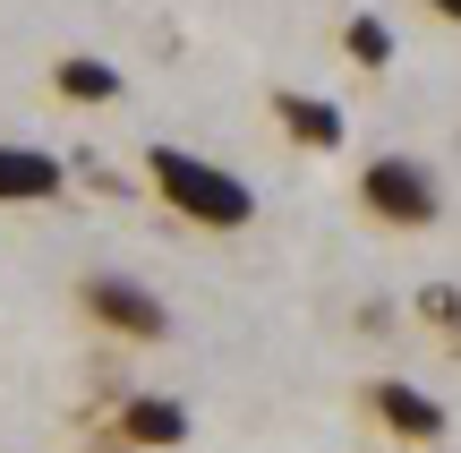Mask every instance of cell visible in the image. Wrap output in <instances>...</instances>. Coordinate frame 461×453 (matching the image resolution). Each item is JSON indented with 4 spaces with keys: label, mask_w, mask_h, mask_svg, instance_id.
<instances>
[{
    "label": "cell",
    "mask_w": 461,
    "mask_h": 453,
    "mask_svg": "<svg viewBox=\"0 0 461 453\" xmlns=\"http://www.w3.org/2000/svg\"><path fill=\"white\" fill-rule=\"evenodd\" d=\"M146 171H154V188H163L171 214L205 222V231H240V222L257 214V188H248L240 171H222V163H205V154H188V146H154Z\"/></svg>",
    "instance_id": "obj_1"
},
{
    "label": "cell",
    "mask_w": 461,
    "mask_h": 453,
    "mask_svg": "<svg viewBox=\"0 0 461 453\" xmlns=\"http://www.w3.org/2000/svg\"><path fill=\"white\" fill-rule=\"evenodd\" d=\"M120 445H137V453L188 445V411L171 403V394H137V403H120Z\"/></svg>",
    "instance_id": "obj_6"
},
{
    "label": "cell",
    "mask_w": 461,
    "mask_h": 453,
    "mask_svg": "<svg viewBox=\"0 0 461 453\" xmlns=\"http://www.w3.org/2000/svg\"><path fill=\"white\" fill-rule=\"evenodd\" d=\"M342 43H350V60H359V68H384V60H393V26H384V17H350Z\"/></svg>",
    "instance_id": "obj_9"
},
{
    "label": "cell",
    "mask_w": 461,
    "mask_h": 453,
    "mask_svg": "<svg viewBox=\"0 0 461 453\" xmlns=\"http://www.w3.org/2000/svg\"><path fill=\"white\" fill-rule=\"evenodd\" d=\"M86 317L112 325L120 342H163L171 334V308L154 300L137 274H86Z\"/></svg>",
    "instance_id": "obj_3"
},
{
    "label": "cell",
    "mask_w": 461,
    "mask_h": 453,
    "mask_svg": "<svg viewBox=\"0 0 461 453\" xmlns=\"http://www.w3.org/2000/svg\"><path fill=\"white\" fill-rule=\"evenodd\" d=\"M51 86H60L68 103H120V68L95 60V51H68V60L51 68Z\"/></svg>",
    "instance_id": "obj_8"
},
{
    "label": "cell",
    "mask_w": 461,
    "mask_h": 453,
    "mask_svg": "<svg viewBox=\"0 0 461 453\" xmlns=\"http://www.w3.org/2000/svg\"><path fill=\"white\" fill-rule=\"evenodd\" d=\"M359 205L376 222H393V231H428L436 205H445V180H436L419 154H376V163L359 171Z\"/></svg>",
    "instance_id": "obj_2"
},
{
    "label": "cell",
    "mask_w": 461,
    "mask_h": 453,
    "mask_svg": "<svg viewBox=\"0 0 461 453\" xmlns=\"http://www.w3.org/2000/svg\"><path fill=\"white\" fill-rule=\"evenodd\" d=\"M274 120H282V137H291V146H316V154L342 146V103H325V95L282 86V95H274Z\"/></svg>",
    "instance_id": "obj_5"
},
{
    "label": "cell",
    "mask_w": 461,
    "mask_h": 453,
    "mask_svg": "<svg viewBox=\"0 0 461 453\" xmlns=\"http://www.w3.org/2000/svg\"><path fill=\"white\" fill-rule=\"evenodd\" d=\"M428 9H436V17H453V26H461V0H428Z\"/></svg>",
    "instance_id": "obj_10"
},
{
    "label": "cell",
    "mask_w": 461,
    "mask_h": 453,
    "mask_svg": "<svg viewBox=\"0 0 461 453\" xmlns=\"http://www.w3.org/2000/svg\"><path fill=\"white\" fill-rule=\"evenodd\" d=\"M60 180H68L60 154L9 146V137H0V205H43V197H60Z\"/></svg>",
    "instance_id": "obj_4"
},
{
    "label": "cell",
    "mask_w": 461,
    "mask_h": 453,
    "mask_svg": "<svg viewBox=\"0 0 461 453\" xmlns=\"http://www.w3.org/2000/svg\"><path fill=\"white\" fill-rule=\"evenodd\" d=\"M367 403H376V420L393 428V437H419V445L445 437V403H436V394H419V385H376Z\"/></svg>",
    "instance_id": "obj_7"
}]
</instances>
